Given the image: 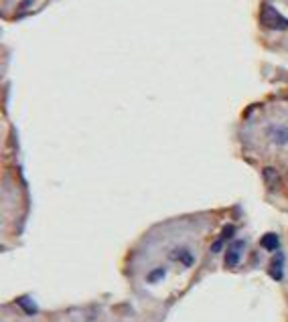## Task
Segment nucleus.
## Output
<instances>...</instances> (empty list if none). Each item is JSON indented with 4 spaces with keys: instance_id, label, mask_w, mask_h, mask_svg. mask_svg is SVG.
<instances>
[{
    "instance_id": "7ed1b4c3",
    "label": "nucleus",
    "mask_w": 288,
    "mask_h": 322,
    "mask_svg": "<svg viewBox=\"0 0 288 322\" xmlns=\"http://www.w3.org/2000/svg\"><path fill=\"white\" fill-rule=\"evenodd\" d=\"M270 275H272V280H276V282H280L282 278H284V256L278 251V256L272 260V264H270Z\"/></svg>"
},
{
    "instance_id": "423d86ee",
    "label": "nucleus",
    "mask_w": 288,
    "mask_h": 322,
    "mask_svg": "<svg viewBox=\"0 0 288 322\" xmlns=\"http://www.w3.org/2000/svg\"><path fill=\"white\" fill-rule=\"evenodd\" d=\"M16 304H18V306H20V308H23L27 314H31V316L39 312V306L35 304V300H33L31 296H20V298L16 300Z\"/></svg>"
},
{
    "instance_id": "20e7f679",
    "label": "nucleus",
    "mask_w": 288,
    "mask_h": 322,
    "mask_svg": "<svg viewBox=\"0 0 288 322\" xmlns=\"http://www.w3.org/2000/svg\"><path fill=\"white\" fill-rule=\"evenodd\" d=\"M270 138L274 144L278 146H286L288 144V128L286 126H272L270 128Z\"/></svg>"
},
{
    "instance_id": "f03ea898",
    "label": "nucleus",
    "mask_w": 288,
    "mask_h": 322,
    "mask_svg": "<svg viewBox=\"0 0 288 322\" xmlns=\"http://www.w3.org/2000/svg\"><path fill=\"white\" fill-rule=\"evenodd\" d=\"M243 249H246V241H241V239L231 241L230 247H228V254H226V266H228V268H235V266L239 264Z\"/></svg>"
},
{
    "instance_id": "f257e3e1",
    "label": "nucleus",
    "mask_w": 288,
    "mask_h": 322,
    "mask_svg": "<svg viewBox=\"0 0 288 322\" xmlns=\"http://www.w3.org/2000/svg\"><path fill=\"white\" fill-rule=\"evenodd\" d=\"M260 20L266 29L270 31H286L288 29V18L282 16L272 4H264L262 6V12H260Z\"/></svg>"
},
{
    "instance_id": "39448f33",
    "label": "nucleus",
    "mask_w": 288,
    "mask_h": 322,
    "mask_svg": "<svg viewBox=\"0 0 288 322\" xmlns=\"http://www.w3.org/2000/svg\"><path fill=\"white\" fill-rule=\"evenodd\" d=\"M260 245H262L266 251H278V247H280V239H278L276 233H266V235H262Z\"/></svg>"
},
{
    "instance_id": "0eeeda50",
    "label": "nucleus",
    "mask_w": 288,
    "mask_h": 322,
    "mask_svg": "<svg viewBox=\"0 0 288 322\" xmlns=\"http://www.w3.org/2000/svg\"><path fill=\"white\" fill-rule=\"evenodd\" d=\"M173 260H183L185 266H191L193 264V256L187 251V249H174V254H171Z\"/></svg>"
},
{
    "instance_id": "6e6552de",
    "label": "nucleus",
    "mask_w": 288,
    "mask_h": 322,
    "mask_svg": "<svg viewBox=\"0 0 288 322\" xmlns=\"http://www.w3.org/2000/svg\"><path fill=\"white\" fill-rule=\"evenodd\" d=\"M165 275H167V269L159 268V269H154V271H150L146 280H148L150 284H154V282H159V280H161V278H165Z\"/></svg>"
}]
</instances>
